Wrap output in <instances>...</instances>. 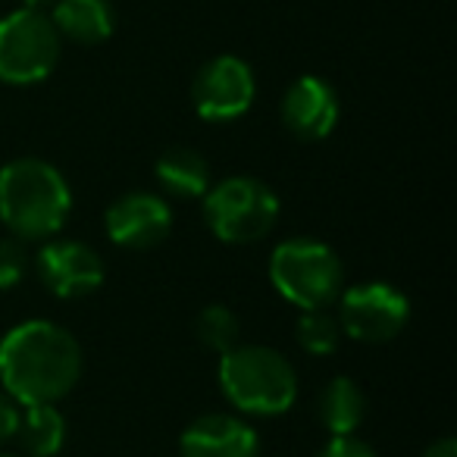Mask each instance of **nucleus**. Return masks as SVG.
I'll list each match as a JSON object with an SVG mask.
<instances>
[{"mask_svg":"<svg viewBox=\"0 0 457 457\" xmlns=\"http://www.w3.org/2000/svg\"><path fill=\"white\" fill-rule=\"evenodd\" d=\"M82 345L54 320H26L0 338V386L16 404H57L82 379Z\"/></svg>","mask_w":457,"mask_h":457,"instance_id":"f257e3e1","label":"nucleus"},{"mask_svg":"<svg viewBox=\"0 0 457 457\" xmlns=\"http://www.w3.org/2000/svg\"><path fill=\"white\" fill-rule=\"evenodd\" d=\"M72 191L66 176L41 157H20L0 170V222L22 242H47L66 226Z\"/></svg>","mask_w":457,"mask_h":457,"instance_id":"f03ea898","label":"nucleus"},{"mask_svg":"<svg viewBox=\"0 0 457 457\" xmlns=\"http://www.w3.org/2000/svg\"><path fill=\"white\" fill-rule=\"evenodd\" d=\"M220 388L236 411L248 417H279L298 401V373L282 351L242 345L220 354Z\"/></svg>","mask_w":457,"mask_h":457,"instance_id":"7ed1b4c3","label":"nucleus"},{"mask_svg":"<svg viewBox=\"0 0 457 457\" xmlns=\"http://www.w3.org/2000/svg\"><path fill=\"white\" fill-rule=\"evenodd\" d=\"M270 282L298 311H326L345 288L338 254L317 238H288L270 254Z\"/></svg>","mask_w":457,"mask_h":457,"instance_id":"20e7f679","label":"nucleus"},{"mask_svg":"<svg viewBox=\"0 0 457 457\" xmlns=\"http://www.w3.org/2000/svg\"><path fill=\"white\" fill-rule=\"evenodd\" d=\"M204 220L226 245H254L279 222V197L263 179L228 176L204 191Z\"/></svg>","mask_w":457,"mask_h":457,"instance_id":"39448f33","label":"nucleus"},{"mask_svg":"<svg viewBox=\"0 0 457 457\" xmlns=\"http://www.w3.org/2000/svg\"><path fill=\"white\" fill-rule=\"evenodd\" d=\"M63 38L45 10L20 7L0 20V82L35 85L57 70Z\"/></svg>","mask_w":457,"mask_h":457,"instance_id":"423d86ee","label":"nucleus"},{"mask_svg":"<svg viewBox=\"0 0 457 457\" xmlns=\"http://www.w3.org/2000/svg\"><path fill=\"white\" fill-rule=\"evenodd\" d=\"M338 326L354 342H392L411 320V301L388 282H357L338 295Z\"/></svg>","mask_w":457,"mask_h":457,"instance_id":"0eeeda50","label":"nucleus"},{"mask_svg":"<svg viewBox=\"0 0 457 457\" xmlns=\"http://www.w3.org/2000/svg\"><path fill=\"white\" fill-rule=\"evenodd\" d=\"M257 97L254 70L236 54H220L195 72L191 104L207 122H232L251 110Z\"/></svg>","mask_w":457,"mask_h":457,"instance_id":"6e6552de","label":"nucleus"},{"mask_svg":"<svg viewBox=\"0 0 457 457\" xmlns=\"http://www.w3.org/2000/svg\"><path fill=\"white\" fill-rule=\"evenodd\" d=\"M35 273L41 286L63 301H76L104 286V261L91 245L76 238H47L35 257Z\"/></svg>","mask_w":457,"mask_h":457,"instance_id":"1a4fd4ad","label":"nucleus"},{"mask_svg":"<svg viewBox=\"0 0 457 457\" xmlns=\"http://www.w3.org/2000/svg\"><path fill=\"white\" fill-rule=\"evenodd\" d=\"M113 245L126 251H151L172 232V210L154 191H126L104 213Z\"/></svg>","mask_w":457,"mask_h":457,"instance_id":"9d476101","label":"nucleus"},{"mask_svg":"<svg viewBox=\"0 0 457 457\" xmlns=\"http://www.w3.org/2000/svg\"><path fill=\"white\" fill-rule=\"evenodd\" d=\"M282 122L298 141H323L338 122V95L326 79L301 76L282 97Z\"/></svg>","mask_w":457,"mask_h":457,"instance_id":"9b49d317","label":"nucleus"},{"mask_svg":"<svg viewBox=\"0 0 457 457\" xmlns=\"http://www.w3.org/2000/svg\"><path fill=\"white\" fill-rule=\"evenodd\" d=\"M182 457H261V442L251 423L232 413H204L191 420L179 438Z\"/></svg>","mask_w":457,"mask_h":457,"instance_id":"f8f14e48","label":"nucleus"},{"mask_svg":"<svg viewBox=\"0 0 457 457\" xmlns=\"http://www.w3.org/2000/svg\"><path fill=\"white\" fill-rule=\"evenodd\" d=\"M51 22L60 38L95 47L113 35L116 10L110 0H57L51 7Z\"/></svg>","mask_w":457,"mask_h":457,"instance_id":"ddd939ff","label":"nucleus"},{"mask_svg":"<svg viewBox=\"0 0 457 457\" xmlns=\"http://www.w3.org/2000/svg\"><path fill=\"white\" fill-rule=\"evenodd\" d=\"M317 417L332 436H354L367 420V395L351 376H332L317 395Z\"/></svg>","mask_w":457,"mask_h":457,"instance_id":"4468645a","label":"nucleus"},{"mask_svg":"<svg viewBox=\"0 0 457 457\" xmlns=\"http://www.w3.org/2000/svg\"><path fill=\"white\" fill-rule=\"evenodd\" d=\"M154 172H157L160 188L172 197H182V201H197L210 188V166L204 154L195 151V147L179 145L163 151Z\"/></svg>","mask_w":457,"mask_h":457,"instance_id":"2eb2a0df","label":"nucleus"},{"mask_svg":"<svg viewBox=\"0 0 457 457\" xmlns=\"http://www.w3.org/2000/svg\"><path fill=\"white\" fill-rule=\"evenodd\" d=\"M13 438L29 457H54L66 445V420L57 404H22Z\"/></svg>","mask_w":457,"mask_h":457,"instance_id":"dca6fc26","label":"nucleus"},{"mask_svg":"<svg viewBox=\"0 0 457 457\" xmlns=\"http://www.w3.org/2000/svg\"><path fill=\"white\" fill-rule=\"evenodd\" d=\"M195 336L207 351L226 354L242 342V323L226 304H207L195 320Z\"/></svg>","mask_w":457,"mask_h":457,"instance_id":"f3484780","label":"nucleus"},{"mask_svg":"<svg viewBox=\"0 0 457 457\" xmlns=\"http://www.w3.org/2000/svg\"><path fill=\"white\" fill-rule=\"evenodd\" d=\"M295 338L307 354L326 357L342 345V326H338L336 313H329V307L326 311H304L295 323Z\"/></svg>","mask_w":457,"mask_h":457,"instance_id":"a211bd4d","label":"nucleus"},{"mask_svg":"<svg viewBox=\"0 0 457 457\" xmlns=\"http://www.w3.org/2000/svg\"><path fill=\"white\" fill-rule=\"evenodd\" d=\"M32 270V257L26 251V242L16 236L0 238V292L16 288Z\"/></svg>","mask_w":457,"mask_h":457,"instance_id":"6ab92c4d","label":"nucleus"},{"mask_svg":"<svg viewBox=\"0 0 457 457\" xmlns=\"http://www.w3.org/2000/svg\"><path fill=\"white\" fill-rule=\"evenodd\" d=\"M317 457H376V451L357 436H332Z\"/></svg>","mask_w":457,"mask_h":457,"instance_id":"aec40b11","label":"nucleus"},{"mask_svg":"<svg viewBox=\"0 0 457 457\" xmlns=\"http://www.w3.org/2000/svg\"><path fill=\"white\" fill-rule=\"evenodd\" d=\"M16 423H20V404L0 388V445L16 436Z\"/></svg>","mask_w":457,"mask_h":457,"instance_id":"412c9836","label":"nucleus"},{"mask_svg":"<svg viewBox=\"0 0 457 457\" xmlns=\"http://www.w3.org/2000/svg\"><path fill=\"white\" fill-rule=\"evenodd\" d=\"M423 457H457V442L451 436L438 438V442H432L429 448L423 451Z\"/></svg>","mask_w":457,"mask_h":457,"instance_id":"4be33fe9","label":"nucleus"},{"mask_svg":"<svg viewBox=\"0 0 457 457\" xmlns=\"http://www.w3.org/2000/svg\"><path fill=\"white\" fill-rule=\"evenodd\" d=\"M57 0H22V7H29V10H51Z\"/></svg>","mask_w":457,"mask_h":457,"instance_id":"5701e85b","label":"nucleus"},{"mask_svg":"<svg viewBox=\"0 0 457 457\" xmlns=\"http://www.w3.org/2000/svg\"><path fill=\"white\" fill-rule=\"evenodd\" d=\"M0 457H20V454H7V451H0Z\"/></svg>","mask_w":457,"mask_h":457,"instance_id":"b1692460","label":"nucleus"}]
</instances>
